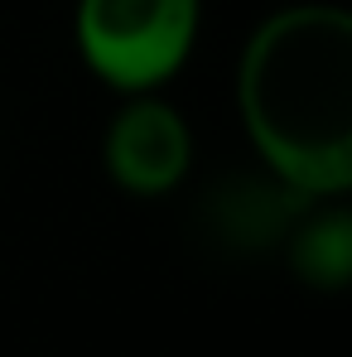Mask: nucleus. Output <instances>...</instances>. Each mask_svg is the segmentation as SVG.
Returning <instances> with one entry per match:
<instances>
[{
    "mask_svg": "<svg viewBox=\"0 0 352 357\" xmlns=\"http://www.w3.org/2000/svg\"><path fill=\"white\" fill-rule=\"evenodd\" d=\"M236 112L256 160L299 198L352 188V15L299 0L270 10L236 63Z\"/></svg>",
    "mask_w": 352,
    "mask_h": 357,
    "instance_id": "1",
    "label": "nucleus"
},
{
    "mask_svg": "<svg viewBox=\"0 0 352 357\" xmlns=\"http://www.w3.org/2000/svg\"><path fill=\"white\" fill-rule=\"evenodd\" d=\"M290 271L309 290H348L352 280V218L343 198H323L290 232Z\"/></svg>",
    "mask_w": 352,
    "mask_h": 357,
    "instance_id": "4",
    "label": "nucleus"
},
{
    "mask_svg": "<svg viewBox=\"0 0 352 357\" xmlns=\"http://www.w3.org/2000/svg\"><path fill=\"white\" fill-rule=\"evenodd\" d=\"M198 140L193 126L164 92L121 97L102 130V169L130 198H169L193 174Z\"/></svg>",
    "mask_w": 352,
    "mask_h": 357,
    "instance_id": "3",
    "label": "nucleus"
},
{
    "mask_svg": "<svg viewBox=\"0 0 352 357\" xmlns=\"http://www.w3.org/2000/svg\"><path fill=\"white\" fill-rule=\"evenodd\" d=\"M203 34V0H77L72 44L87 73L130 92H164L188 68Z\"/></svg>",
    "mask_w": 352,
    "mask_h": 357,
    "instance_id": "2",
    "label": "nucleus"
}]
</instances>
